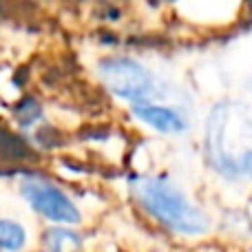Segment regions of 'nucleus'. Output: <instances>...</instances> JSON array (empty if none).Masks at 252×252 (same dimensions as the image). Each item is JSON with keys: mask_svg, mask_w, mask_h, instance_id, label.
Wrapping results in <instances>:
<instances>
[{"mask_svg": "<svg viewBox=\"0 0 252 252\" xmlns=\"http://www.w3.org/2000/svg\"><path fill=\"white\" fill-rule=\"evenodd\" d=\"M27 228L16 219L2 217L0 219V250L2 252H22L27 248Z\"/></svg>", "mask_w": 252, "mask_h": 252, "instance_id": "6", "label": "nucleus"}, {"mask_svg": "<svg viewBox=\"0 0 252 252\" xmlns=\"http://www.w3.org/2000/svg\"><path fill=\"white\" fill-rule=\"evenodd\" d=\"M44 248L47 252H82L84 239L69 226H51L44 230Z\"/></svg>", "mask_w": 252, "mask_h": 252, "instance_id": "5", "label": "nucleus"}, {"mask_svg": "<svg viewBox=\"0 0 252 252\" xmlns=\"http://www.w3.org/2000/svg\"><path fill=\"white\" fill-rule=\"evenodd\" d=\"M20 195L33 213L56 226H78L82 221L78 204L58 184L42 175H25L20 179Z\"/></svg>", "mask_w": 252, "mask_h": 252, "instance_id": "3", "label": "nucleus"}, {"mask_svg": "<svg viewBox=\"0 0 252 252\" xmlns=\"http://www.w3.org/2000/svg\"><path fill=\"white\" fill-rule=\"evenodd\" d=\"M130 190L144 213L166 230L182 237H199L208 232V217L170 179L161 175H142L130 182Z\"/></svg>", "mask_w": 252, "mask_h": 252, "instance_id": "1", "label": "nucleus"}, {"mask_svg": "<svg viewBox=\"0 0 252 252\" xmlns=\"http://www.w3.org/2000/svg\"><path fill=\"white\" fill-rule=\"evenodd\" d=\"M97 75L115 97L130 106L153 102L157 95V80L148 66L128 56H109L100 60Z\"/></svg>", "mask_w": 252, "mask_h": 252, "instance_id": "2", "label": "nucleus"}, {"mask_svg": "<svg viewBox=\"0 0 252 252\" xmlns=\"http://www.w3.org/2000/svg\"><path fill=\"white\" fill-rule=\"evenodd\" d=\"M18 122H20L22 126H31L38 122V118H42V109H40L35 102L27 100L20 104V109H18Z\"/></svg>", "mask_w": 252, "mask_h": 252, "instance_id": "7", "label": "nucleus"}, {"mask_svg": "<svg viewBox=\"0 0 252 252\" xmlns=\"http://www.w3.org/2000/svg\"><path fill=\"white\" fill-rule=\"evenodd\" d=\"M130 113H133L142 124L151 126L153 130L164 133V135L184 133V130H186V126H188L186 120H184V115L179 113L177 109L166 106V104H157L155 100L130 106Z\"/></svg>", "mask_w": 252, "mask_h": 252, "instance_id": "4", "label": "nucleus"}]
</instances>
